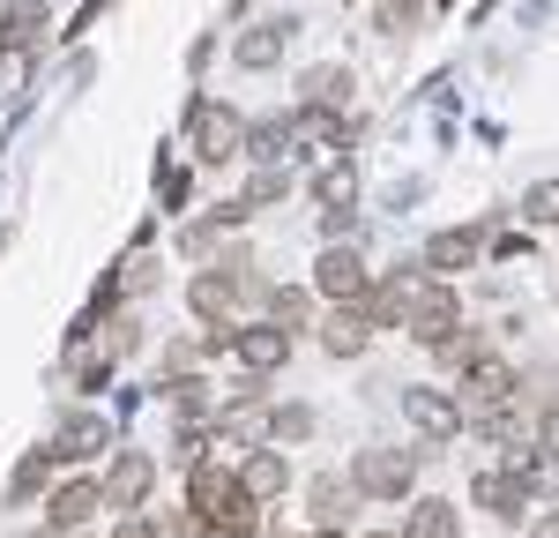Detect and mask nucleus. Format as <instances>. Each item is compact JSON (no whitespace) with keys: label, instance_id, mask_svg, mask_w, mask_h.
<instances>
[{"label":"nucleus","instance_id":"f257e3e1","mask_svg":"<svg viewBox=\"0 0 559 538\" xmlns=\"http://www.w3.org/2000/svg\"><path fill=\"white\" fill-rule=\"evenodd\" d=\"M194 516H202V531H247V516H254V493L239 471H224V464H194Z\"/></svg>","mask_w":559,"mask_h":538},{"label":"nucleus","instance_id":"f03ea898","mask_svg":"<svg viewBox=\"0 0 559 538\" xmlns=\"http://www.w3.org/2000/svg\"><path fill=\"white\" fill-rule=\"evenodd\" d=\"M403 329L432 352V344H448V337L463 329V300H455L448 284H411V300H403Z\"/></svg>","mask_w":559,"mask_h":538},{"label":"nucleus","instance_id":"7ed1b4c3","mask_svg":"<svg viewBox=\"0 0 559 538\" xmlns=\"http://www.w3.org/2000/svg\"><path fill=\"white\" fill-rule=\"evenodd\" d=\"M350 487L373 493V501H403V493L418 487V456H411V448H358Z\"/></svg>","mask_w":559,"mask_h":538},{"label":"nucleus","instance_id":"20e7f679","mask_svg":"<svg viewBox=\"0 0 559 538\" xmlns=\"http://www.w3.org/2000/svg\"><path fill=\"white\" fill-rule=\"evenodd\" d=\"M194 157L202 165H224V157H247V120L231 113V105H216V97H194Z\"/></svg>","mask_w":559,"mask_h":538},{"label":"nucleus","instance_id":"39448f33","mask_svg":"<svg viewBox=\"0 0 559 538\" xmlns=\"http://www.w3.org/2000/svg\"><path fill=\"white\" fill-rule=\"evenodd\" d=\"M313 292H321V300H336V307H358V300L373 292V269L358 262L350 247H329V255L313 262Z\"/></svg>","mask_w":559,"mask_h":538},{"label":"nucleus","instance_id":"423d86ee","mask_svg":"<svg viewBox=\"0 0 559 538\" xmlns=\"http://www.w3.org/2000/svg\"><path fill=\"white\" fill-rule=\"evenodd\" d=\"M403 419L426 442H455L463 434V397H448V389H403Z\"/></svg>","mask_w":559,"mask_h":538},{"label":"nucleus","instance_id":"0eeeda50","mask_svg":"<svg viewBox=\"0 0 559 538\" xmlns=\"http://www.w3.org/2000/svg\"><path fill=\"white\" fill-rule=\"evenodd\" d=\"M231 359H239L247 374H276V366L292 359V329H284V321H261V329H231Z\"/></svg>","mask_w":559,"mask_h":538},{"label":"nucleus","instance_id":"6e6552de","mask_svg":"<svg viewBox=\"0 0 559 538\" xmlns=\"http://www.w3.org/2000/svg\"><path fill=\"white\" fill-rule=\"evenodd\" d=\"M522 382H515V366L508 359H492V352H477L471 366H463V404H477V411H492V404H508Z\"/></svg>","mask_w":559,"mask_h":538},{"label":"nucleus","instance_id":"1a4fd4ad","mask_svg":"<svg viewBox=\"0 0 559 538\" xmlns=\"http://www.w3.org/2000/svg\"><path fill=\"white\" fill-rule=\"evenodd\" d=\"M150 479H157V464H150L142 448H120V456H112V471H105V501H112V508H142Z\"/></svg>","mask_w":559,"mask_h":538},{"label":"nucleus","instance_id":"9d476101","mask_svg":"<svg viewBox=\"0 0 559 538\" xmlns=\"http://www.w3.org/2000/svg\"><path fill=\"white\" fill-rule=\"evenodd\" d=\"M97 508H112V501H105V487L75 479V487H60L52 501H45V524H52V531H83V524L97 516Z\"/></svg>","mask_w":559,"mask_h":538},{"label":"nucleus","instance_id":"9b49d317","mask_svg":"<svg viewBox=\"0 0 559 538\" xmlns=\"http://www.w3.org/2000/svg\"><path fill=\"white\" fill-rule=\"evenodd\" d=\"M292 38H299V23H292V15H284V23H254L247 38L231 45V60H239V68H276Z\"/></svg>","mask_w":559,"mask_h":538},{"label":"nucleus","instance_id":"f8f14e48","mask_svg":"<svg viewBox=\"0 0 559 538\" xmlns=\"http://www.w3.org/2000/svg\"><path fill=\"white\" fill-rule=\"evenodd\" d=\"M477 508H492V516H508V524H522V508H530V501H537V493L522 487L515 471H477Z\"/></svg>","mask_w":559,"mask_h":538},{"label":"nucleus","instance_id":"ddd939ff","mask_svg":"<svg viewBox=\"0 0 559 538\" xmlns=\"http://www.w3.org/2000/svg\"><path fill=\"white\" fill-rule=\"evenodd\" d=\"M97 448H105V419H97V411H68V419L52 426V456H68V464H83Z\"/></svg>","mask_w":559,"mask_h":538},{"label":"nucleus","instance_id":"4468645a","mask_svg":"<svg viewBox=\"0 0 559 538\" xmlns=\"http://www.w3.org/2000/svg\"><path fill=\"white\" fill-rule=\"evenodd\" d=\"M187 300H194V314H202V321L231 329V300H239V277H216V269H202V277L187 284Z\"/></svg>","mask_w":559,"mask_h":538},{"label":"nucleus","instance_id":"2eb2a0df","mask_svg":"<svg viewBox=\"0 0 559 538\" xmlns=\"http://www.w3.org/2000/svg\"><path fill=\"white\" fill-rule=\"evenodd\" d=\"M403 538H463V508L455 501H418L403 516Z\"/></svg>","mask_w":559,"mask_h":538},{"label":"nucleus","instance_id":"dca6fc26","mask_svg":"<svg viewBox=\"0 0 559 538\" xmlns=\"http://www.w3.org/2000/svg\"><path fill=\"white\" fill-rule=\"evenodd\" d=\"M471 262H477V232H471V224L432 232V239H426V269H440V277H448V269H471Z\"/></svg>","mask_w":559,"mask_h":538},{"label":"nucleus","instance_id":"f3484780","mask_svg":"<svg viewBox=\"0 0 559 538\" xmlns=\"http://www.w3.org/2000/svg\"><path fill=\"white\" fill-rule=\"evenodd\" d=\"M239 479H247V493H254V501H269V493L292 487V464H284V448H254Z\"/></svg>","mask_w":559,"mask_h":538},{"label":"nucleus","instance_id":"a211bd4d","mask_svg":"<svg viewBox=\"0 0 559 538\" xmlns=\"http://www.w3.org/2000/svg\"><path fill=\"white\" fill-rule=\"evenodd\" d=\"M366 329H373V321H366L358 307H344V314H329V329H321V344H329L336 359H358V352H366Z\"/></svg>","mask_w":559,"mask_h":538},{"label":"nucleus","instance_id":"6ab92c4d","mask_svg":"<svg viewBox=\"0 0 559 538\" xmlns=\"http://www.w3.org/2000/svg\"><path fill=\"white\" fill-rule=\"evenodd\" d=\"M350 97V68L344 60H321L313 75H306V105H344Z\"/></svg>","mask_w":559,"mask_h":538},{"label":"nucleus","instance_id":"aec40b11","mask_svg":"<svg viewBox=\"0 0 559 538\" xmlns=\"http://www.w3.org/2000/svg\"><path fill=\"white\" fill-rule=\"evenodd\" d=\"M418 23H426V0H381V15H373L381 38H418Z\"/></svg>","mask_w":559,"mask_h":538},{"label":"nucleus","instance_id":"412c9836","mask_svg":"<svg viewBox=\"0 0 559 538\" xmlns=\"http://www.w3.org/2000/svg\"><path fill=\"white\" fill-rule=\"evenodd\" d=\"M38 31H52V15H45L38 0H23V8L0 23V45H23V52H31V45H38Z\"/></svg>","mask_w":559,"mask_h":538},{"label":"nucleus","instance_id":"4be33fe9","mask_svg":"<svg viewBox=\"0 0 559 538\" xmlns=\"http://www.w3.org/2000/svg\"><path fill=\"white\" fill-rule=\"evenodd\" d=\"M313 195H321V210H350L358 202V173L350 165H329V173L313 179Z\"/></svg>","mask_w":559,"mask_h":538},{"label":"nucleus","instance_id":"5701e85b","mask_svg":"<svg viewBox=\"0 0 559 538\" xmlns=\"http://www.w3.org/2000/svg\"><path fill=\"white\" fill-rule=\"evenodd\" d=\"M23 83H31V52L23 45H0V105H15Z\"/></svg>","mask_w":559,"mask_h":538},{"label":"nucleus","instance_id":"b1692460","mask_svg":"<svg viewBox=\"0 0 559 538\" xmlns=\"http://www.w3.org/2000/svg\"><path fill=\"white\" fill-rule=\"evenodd\" d=\"M284 195H292V165H261L254 187H247V202H254V210H261V202H284Z\"/></svg>","mask_w":559,"mask_h":538},{"label":"nucleus","instance_id":"393cba45","mask_svg":"<svg viewBox=\"0 0 559 538\" xmlns=\"http://www.w3.org/2000/svg\"><path fill=\"white\" fill-rule=\"evenodd\" d=\"M522 218L530 224H559V179H537V187L522 195Z\"/></svg>","mask_w":559,"mask_h":538},{"label":"nucleus","instance_id":"a878e982","mask_svg":"<svg viewBox=\"0 0 559 538\" xmlns=\"http://www.w3.org/2000/svg\"><path fill=\"white\" fill-rule=\"evenodd\" d=\"M344 508H350V487H344V479H313V516H321V524H336Z\"/></svg>","mask_w":559,"mask_h":538},{"label":"nucleus","instance_id":"bb28decb","mask_svg":"<svg viewBox=\"0 0 559 538\" xmlns=\"http://www.w3.org/2000/svg\"><path fill=\"white\" fill-rule=\"evenodd\" d=\"M269 314H276L284 329H299L306 321V292H269Z\"/></svg>","mask_w":559,"mask_h":538},{"label":"nucleus","instance_id":"cd10ccee","mask_svg":"<svg viewBox=\"0 0 559 538\" xmlns=\"http://www.w3.org/2000/svg\"><path fill=\"white\" fill-rule=\"evenodd\" d=\"M306 426H313V411H299V404H292V411H276V442H299Z\"/></svg>","mask_w":559,"mask_h":538},{"label":"nucleus","instance_id":"c85d7f7f","mask_svg":"<svg viewBox=\"0 0 559 538\" xmlns=\"http://www.w3.org/2000/svg\"><path fill=\"white\" fill-rule=\"evenodd\" d=\"M112 538H157V524H150V516H128V524H120Z\"/></svg>","mask_w":559,"mask_h":538},{"label":"nucleus","instance_id":"c756f323","mask_svg":"<svg viewBox=\"0 0 559 538\" xmlns=\"http://www.w3.org/2000/svg\"><path fill=\"white\" fill-rule=\"evenodd\" d=\"M537 442H545V448L559 456V411H545V426H537Z\"/></svg>","mask_w":559,"mask_h":538},{"label":"nucleus","instance_id":"7c9ffc66","mask_svg":"<svg viewBox=\"0 0 559 538\" xmlns=\"http://www.w3.org/2000/svg\"><path fill=\"white\" fill-rule=\"evenodd\" d=\"M313 538H344V531H336V524H329V531H313Z\"/></svg>","mask_w":559,"mask_h":538},{"label":"nucleus","instance_id":"2f4dec72","mask_svg":"<svg viewBox=\"0 0 559 538\" xmlns=\"http://www.w3.org/2000/svg\"><path fill=\"white\" fill-rule=\"evenodd\" d=\"M224 538H261V531H224Z\"/></svg>","mask_w":559,"mask_h":538},{"label":"nucleus","instance_id":"473e14b6","mask_svg":"<svg viewBox=\"0 0 559 538\" xmlns=\"http://www.w3.org/2000/svg\"><path fill=\"white\" fill-rule=\"evenodd\" d=\"M366 538H388V531H366Z\"/></svg>","mask_w":559,"mask_h":538}]
</instances>
